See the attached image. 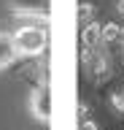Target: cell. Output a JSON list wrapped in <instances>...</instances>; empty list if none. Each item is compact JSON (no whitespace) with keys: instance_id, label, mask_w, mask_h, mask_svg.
Masks as SVG:
<instances>
[{"instance_id":"1","label":"cell","mask_w":124,"mask_h":130,"mask_svg":"<svg viewBox=\"0 0 124 130\" xmlns=\"http://www.w3.org/2000/svg\"><path fill=\"white\" fill-rule=\"evenodd\" d=\"M14 46L19 52V60H35L43 57L49 49V22L41 19H16V27L11 30Z\"/></svg>"},{"instance_id":"2","label":"cell","mask_w":124,"mask_h":130,"mask_svg":"<svg viewBox=\"0 0 124 130\" xmlns=\"http://www.w3.org/2000/svg\"><path fill=\"white\" fill-rule=\"evenodd\" d=\"M30 108H33V117L41 122L51 119V89L46 81H38L30 92Z\"/></svg>"},{"instance_id":"3","label":"cell","mask_w":124,"mask_h":130,"mask_svg":"<svg viewBox=\"0 0 124 130\" xmlns=\"http://www.w3.org/2000/svg\"><path fill=\"white\" fill-rule=\"evenodd\" d=\"M81 49H89V52L103 49V24L97 19L81 27Z\"/></svg>"},{"instance_id":"4","label":"cell","mask_w":124,"mask_h":130,"mask_svg":"<svg viewBox=\"0 0 124 130\" xmlns=\"http://www.w3.org/2000/svg\"><path fill=\"white\" fill-rule=\"evenodd\" d=\"M16 60H19V52H16V46H14L11 32H3V30H0V71L11 68Z\"/></svg>"},{"instance_id":"5","label":"cell","mask_w":124,"mask_h":130,"mask_svg":"<svg viewBox=\"0 0 124 130\" xmlns=\"http://www.w3.org/2000/svg\"><path fill=\"white\" fill-rule=\"evenodd\" d=\"M121 43V24L105 22L103 24V46H119Z\"/></svg>"},{"instance_id":"6","label":"cell","mask_w":124,"mask_h":130,"mask_svg":"<svg viewBox=\"0 0 124 130\" xmlns=\"http://www.w3.org/2000/svg\"><path fill=\"white\" fill-rule=\"evenodd\" d=\"M94 16H97V8H94V3L84 0L81 6H78V22H81V27H84V24H89V22H94Z\"/></svg>"},{"instance_id":"7","label":"cell","mask_w":124,"mask_h":130,"mask_svg":"<svg viewBox=\"0 0 124 130\" xmlns=\"http://www.w3.org/2000/svg\"><path fill=\"white\" fill-rule=\"evenodd\" d=\"M111 108L116 114H124V89H116L113 95H111Z\"/></svg>"},{"instance_id":"8","label":"cell","mask_w":124,"mask_h":130,"mask_svg":"<svg viewBox=\"0 0 124 130\" xmlns=\"http://www.w3.org/2000/svg\"><path fill=\"white\" fill-rule=\"evenodd\" d=\"M78 130H100V127H97L94 119H81V127H78Z\"/></svg>"},{"instance_id":"9","label":"cell","mask_w":124,"mask_h":130,"mask_svg":"<svg viewBox=\"0 0 124 130\" xmlns=\"http://www.w3.org/2000/svg\"><path fill=\"white\" fill-rule=\"evenodd\" d=\"M89 111H92L89 103H81V106H78V117H81V119H89Z\"/></svg>"}]
</instances>
